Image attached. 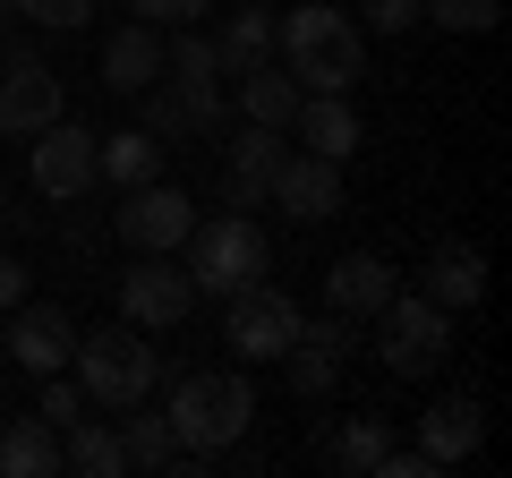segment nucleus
<instances>
[{"mask_svg":"<svg viewBox=\"0 0 512 478\" xmlns=\"http://www.w3.org/2000/svg\"><path fill=\"white\" fill-rule=\"evenodd\" d=\"M163 69H171V77H214V86H222V52H214L205 26H180V35L163 43Z\"/></svg>","mask_w":512,"mask_h":478,"instance_id":"obj_27","label":"nucleus"},{"mask_svg":"<svg viewBox=\"0 0 512 478\" xmlns=\"http://www.w3.org/2000/svg\"><path fill=\"white\" fill-rule=\"evenodd\" d=\"M60 111H69L60 103V77L18 43V52H9V77H0V137H43Z\"/></svg>","mask_w":512,"mask_h":478,"instance_id":"obj_7","label":"nucleus"},{"mask_svg":"<svg viewBox=\"0 0 512 478\" xmlns=\"http://www.w3.org/2000/svg\"><path fill=\"white\" fill-rule=\"evenodd\" d=\"M393 291H402V274H393L384 257H333V265H325V308L350 316V325H359V316H376Z\"/></svg>","mask_w":512,"mask_h":478,"instance_id":"obj_14","label":"nucleus"},{"mask_svg":"<svg viewBox=\"0 0 512 478\" xmlns=\"http://www.w3.org/2000/svg\"><path fill=\"white\" fill-rule=\"evenodd\" d=\"M163 137L154 129H120V137H94V180H111V188H146V180H163Z\"/></svg>","mask_w":512,"mask_h":478,"instance_id":"obj_21","label":"nucleus"},{"mask_svg":"<svg viewBox=\"0 0 512 478\" xmlns=\"http://www.w3.org/2000/svg\"><path fill=\"white\" fill-rule=\"evenodd\" d=\"M60 470H77V478H120V470H128L120 427H103V419H69V427H60Z\"/></svg>","mask_w":512,"mask_h":478,"instance_id":"obj_23","label":"nucleus"},{"mask_svg":"<svg viewBox=\"0 0 512 478\" xmlns=\"http://www.w3.org/2000/svg\"><path fill=\"white\" fill-rule=\"evenodd\" d=\"M69 368H77V385H86V402H103V410H120V402H146L154 385H163V359H154V342L137 325H103V333H86V342L69 350Z\"/></svg>","mask_w":512,"mask_h":478,"instance_id":"obj_4","label":"nucleus"},{"mask_svg":"<svg viewBox=\"0 0 512 478\" xmlns=\"http://www.w3.org/2000/svg\"><path fill=\"white\" fill-rule=\"evenodd\" d=\"M384 453H393V419H342L333 436H316V461L342 478H376Z\"/></svg>","mask_w":512,"mask_h":478,"instance_id":"obj_20","label":"nucleus"},{"mask_svg":"<svg viewBox=\"0 0 512 478\" xmlns=\"http://www.w3.org/2000/svg\"><path fill=\"white\" fill-rule=\"evenodd\" d=\"M367 26L376 35H410L419 26V0H367Z\"/></svg>","mask_w":512,"mask_h":478,"instance_id":"obj_32","label":"nucleus"},{"mask_svg":"<svg viewBox=\"0 0 512 478\" xmlns=\"http://www.w3.org/2000/svg\"><path fill=\"white\" fill-rule=\"evenodd\" d=\"M214 52H222V86L248 77L256 60H274V18H265V0H256V9H231V26L214 35Z\"/></svg>","mask_w":512,"mask_h":478,"instance_id":"obj_24","label":"nucleus"},{"mask_svg":"<svg viewBox=\"0 0 512 478\" xmlns=\"http://www.w3.org/2000/svg\"><path fill=\"white\" fill-rule=\"evenodd\" d=\"M154 77H163V26H120V35L103 43V86L111 94H146Z\"/></svg>","mask_w":512,"mask_h":478,"instance_id":"obj_18","label":"nucleus"},{"mask_svg":"<svg viewBox=\"0 0 512 478\" xmlns=\"http://www.w3.org/2000/svg\"><path fill=\"white\" fill-rule=\"evenodd\" d=\"M188 299H197V282L180 274V265H163V257H137L120 274V316L137 333H163V325H180L188 316Z\"/></svg>","mask_w":512,"mask_h":478,"instance_id":"obj_9","label":"nucleus"},{"mask_svg":"<svg viewBox=\"0 0 512 478\" xmlns=\"http://www.w3.org/2000/svg\"><path fill=\"white\" fill-rule=\"evenodd\" d=\"M274 52L308 94H350L367 77V43L333 0H299L291 18H274Z\"/></svg>","mask_w":512,"mask_h":478,"instance_id":"obj_1","label":"nucleus"},{"mask_svg":"<svg viewBox=\"0 0 512 478\" xmlns=\"http://www.w3.org/2000/svg\"><path fill=\"white\" fill-rule=\"evenodd\" d=\"M35 188H43V197H86V188H94V137L77 129L69 111L35 137Z\"/></svg>","mask_w":512,"mask_h":478,"instance_id":"obj_12","label":"nucleus"},{"mask_svg":"<svg viewBox=\"0 0 512 478\" xmlns=\"http://www.w3.org/2000/svg\"><path fill=\"white\" fill-rule=\"evenodd\" d=\"M419 18H436L444 35H487L504 18V0H419Z\"/></svg>","mask_w":512,"mask_h":478,"instance_id":"obj_28","label":"nucleus"},{"mask_svg":"<svg viewBox=\"0 0 512 478\" xmlns=\"http://www.w3.org/2000/svg\"><path fill=\"white\" fill-rule=\"evenodd\" d=\"M299 325H308V316H299L291 299L274 291V282H248V291H231V316H222V333H231L239 359H282Z\"/></svg>","mask_w":512,"mask_h":478,"instance_id":"obj_6","label":"nucleus"},{"mask_svg":"<svg viewBox=\"0 0 512 478\" xmlns=\"http://www.w3.org/2000/svg\"><path fill=\"white\" fill-rule=\"evenodd\" d=\"M0 350L18 359V368H35V376H52V368H69V350H77V325L60 308H9V333H0Z\"/></svg>","mask_w":512,"mask_h":478,"instance_id":"obj_13","label":"nucleus"},{"mask_svg":"<svg viewBox=\"0 0 512 478\" xmlns=\"http://www.w3.org/2000/svg\"><path fill=\"white\" fill-rule=\"evenodd\" d=\"M299 77L291 69H274V60H256L248 77H231V103H239V120H256V129H291V111H299Z\"/></svg>","mask_w":512,"mask_h":478,"instance_id":"obj_19","label":"nucleus"},{"mask_svg":"<svg viewBox=\"0 0 512 478\" xmlns=\"http://www.w3.org/2000/svg\"><path fill=\"white\" fill-rule=\"evenodd\" d=\"M180 248H188V282L214 291V299L265 282V265H274V248H265V231H256L248 214H205V222H188Z\"/></svg>","mask_w":512,"mask_h":478,"instance_id":"obj_3","label":"nucleus"},{"mask_svg":"<svg viewBox=\"0 0 512 478\" xmlns=\"http://www.w3.org/2000/svg\"><path fill=\"white\" fill-rule=\"evenodd\" d=\"M43 419H52V427H69V419H86V385H69V376H43Z\"/></svg>","mask_w":512,"mask_h":478,"instance_id":"obj_30","label":"nucleus"},{"mask_svg":"<svg viewBox=\"0 0 512 478\" xmlns=\"http://www.w3.org/2000/svg\"><path fill=\"white\" fill-rule=\"evenodd\" d=\"M274 163H282V129H239L231 137V154H222V197H231V214H248L256 197H265V180H274Z\"/></svg>","mask_w":512,"mask_h":478,"instance_id":"obj_15","label":"nucleus"},{"mask_svg":"<svg viewBox=\"0 0 512 478\" xmlns=\"http://www.w3.org/2000/svg\"><path fill=\"white\" fill-rule=\"evenodd\" d=\"M18 299H26V265L0 257V308H18Z\"/></svg>","mask_w":512,"mask_h":478,"instance_id":"obj_33","label":"nucleus"},{"mask_svg":"<svg viewBox=\"0 0 512 478\" xmlns=\"http://www.w3.org/2000/svg\"><path fill=\"white\" fill-rule=\"evenodd\" d=\"M120 453H128V470H171L180 436H171V419H163V410H146V402H120Z\"/></svg>","mask_w":512,"mask_h":478,"instance_id":"obj_25","label":"nucleus"},{"mask_svg":"<svg viewBox=\"0 0 512 478\" xmlns=\"http://www.w3.org/2000/svg\"><path fill=\"white\" fill-rule=\"evenodd\" d=\"M478 444H487V410L470 402V393H453V402H436L419 419V453L436 461V470H453V461H470Z\"/></svg>","mask_w":512,"mask_h":478,"instance_id":"obj_16","label":"nucleus"},{"mask_svg":"<svg viewBox=\"0 0 512 478\" xmlns=\"http://www.w3.org/2000/svg\"><path fill=\"white\" fill-rule=\"evenodd\" d=\"M188 239V197L171 180H146V188H120V248L137 257H163Z\"/></svg>","mask_w":512,"mask_h":478,"instance_id":"obj_8","label":"nucleus"},{"mask_svg":"<svg viewBox=\"0 0 512 478\" xmlns=\"http://www.w3.org/2000/svg\"><path fill=\"white\" fill-rule=\"evenodd\" d=\"M265 197H274L282 214H299V222H333L342 214V163H325V154H282L274 180H265Z\"/></svg>","mask_w":512,"mask_h":478,"instance_id":"obj_10","label":"nucleus"},{"mask_svg":"<svg viewBox=\"0 0 512 478\" xmlns=\"http://www.w3.org/2000/svg\"><path fill=\"white\" fill-rule=\"evenodd\" d=\"M453 350V308H436L427 291H393L376 308V359L393 376H436Z\"/></svg>","mask_w":512,"mask_h":478,"instance_id":"obj_5","label":"nucleus"},{"mask_svg":"<svg viewBox=\"0 0 512 478\" xmlns=\"http://www.w3.org/2000/svg\"><path fill=\"white\" fill-rule=\"evenodd\" d=\"M291 129L308 154H325V163H350L359 154V111H350V94H299Z\"/></svg>","mask_w":512,"mask_h":478,"instance_id":"obj_17","label":"nucleus"},{"mask_svg":"<svg viewBox=\"0 0 512 478\" xmlns=\"http://www.w3.org/2000/svg\"><path fill=\"white\" fill-rule=\"evenodd\" d=\"M128 9H137L146 26H197L205 9H214V0H128Z\"/></svg>","mask_w":512,"mask_h":478,"instance_id":"obj_31","label":"nucleus"},{"mask_svg":"<svg viewBox=\"0 0 512 478\" xmlns=\"http://www.w3.org/2000/svg\"><path fill=\"white\" fill-rule=\"evenodd\" d=\"M419 282H427L436 308H478V299H487V257H478V248H444Z\"/></svg>","mask_w":512,"mask_h":478,"instance_id":"obj_26","label":"nucleus"},{"mask_svg":"<svg viewBox=\"0 0 512 478\" xmlns=\"http://www.w3.org/2000/svg\"><path fill=\"white\" fill-rule=\"evenodd\" d=\"M163 419H171V436H180V453H231L256 427V393H248V376H231V368H197V376L171 385Z\"/></svg>","mask_w":512,"mask_h":478,"instance_id":"obj_2","label":"nucleus"},{"mask_svg":"<svg viewBox=\"0 0 512 478\" xmlns=\"http://www.w3.org/2000/svg\"><path fill=\"white\" fill-rule=\"evenodd\" d=\"M9 18H26V26H52V35H77V26L94 18V0H9Z\"/></svg>","mask_w":512,"mask_h":478,"instance_id":"obj_29","label":"nucleus"},{"mask_svg":"<svg viewBox=\"0 0 512 478\" xmlns=\"http://www.w3.org/2000/svg\"><path fill=\"white\" fill-rule=\"evenodd\" d=\"M0 26H9V0H0Z\"/></svg>","mask_w":512,"mask_h":478,"instance_id":"obj_34","label":"nucleus"},{"mask_svg":"<svg viewBox=\"0 0 512 478\" xmlns=\"http://www.w3.org/2000/svg\"><path fill=\"white\" fill-rule=\"evenodd\" d=\"M52 470H60V427L43 410L0 427V478H52Z\"/></svg>","mask_w":512,"mask_h":478,"instance_id":"obj_22","label":"nucleus"},{"mask_svg":"<svg viewBox=\"0 0 512 478\" xmlns=\"http://www.w3.org/2000/svg\"><path fill=\"white\" fill-rule=\"evenodd\" d=\"M342 350H359V333H350V316H325V325H299V333H291L282 368H291V385L316 402V393L342 385Z\"/></svg>","mask_w":512,"mask_h":478,"instance_id":"obj_11","label":"nucleus"}]
</instances>
